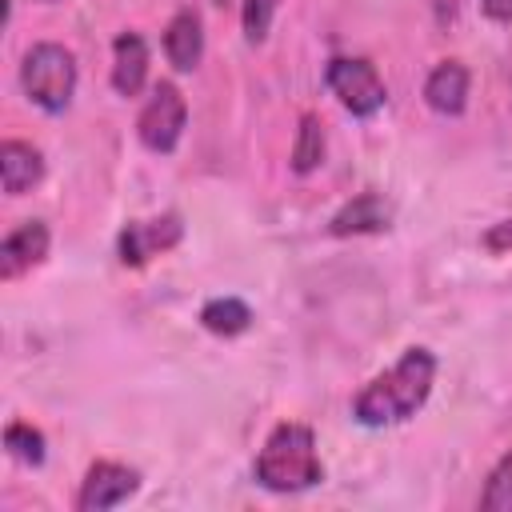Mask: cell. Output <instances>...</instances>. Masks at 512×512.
<instances>
[{
  "label": "cell",
  "instance_id": "cell-9",
  "mask_svg": "<svg viewBox=\"0 0 512 512\" xmlns=\"http://www.w3.org/2000/svg\"><path fill=\"white\" fill-rule=\"evenodd\" d=\"M468 84H472V76L460 60H440L424 80V100L440 116H460L468 104Z\"/></svg>",
  "mask_w": 512,
  "mask_h": 512
},
{
  "label": "cell",
  "instance_id": "cell-11",
  "mask_svg": "<svg viewBox=\"0 0 512 512\" xmlns=\"http://www.w3.org/2000/svg\"><path fill=\"white\" fill-rule=\"evenodd\" d=\"M164 56H168V64L176 72H192L200 64V56H204V24H200V16L192 8H184V12H176L168 20V28H164Z\"/></svg>",
  "mask_w": 512,
  "mask_h": 512
},
{
  "label": "cell",
  "instance_id": "cell-6",
  "mask_svg": "<svg viewBox=\"0 0 512 512\" xmlns=\"http://www.w3.org/2000/svg\"><path fill=\"white\" fill-rule=\"evenodd\" d=\"M180 236H184V224H180L176 212H164V216H156V220H132V224H124V232H120V240H116L120 264H124V268H140V264H148L152 256L176 248Z\"/></svg>",
  "mask_w": 512,
  "mask_h": 512
},
{
  "label": "cell",
  "instance_id": "cell-7",
  "mask_svg": "<svg viewBox=\"0 0 512 512\" xmlns=\"http://www.w3.org/2000/svg\"><path fill=\"white\" fill-rule=\"evenodd\" d=\"M140 488V472L128 468V464H112V460H96L80 484V496H76V508L80 512H104V508H116L124 504L128 496H136Z\"/></svg>",
  "mask_w": 512,
  "mask_h": 512
},
{
  "label": "cell",
  "instance_id": "cell-1",
  "mask_svg": "<svg viewBox=\"0 0 512 512\" xmlns=\"http://www.w3.org/2000/svg\"><path fill=\"white\" fill-rule=\"evenodd\" d=\"M432 380H436V356L428 348H404V356L380 372L376 380H368L356 400H352V416L364 424V428H388V424H400L408 416H416L432 392Z\"/></svg>",
  "mask_w": 512,
  "mask_h": 512
},
{
  "label": "cell",
  "instance_id": "cell-3",
  "mask_svg": "<svg viewBox=\"0 0 512 512\" xmlns=\"http://www.w3.org/2000/svg\"><path fill=\"white\" fill-rule=\"evenodd\" d=\"M20 84L28 92V100L44 112H64L72 104V92H76V56L64 48V44H32L24 52V64H20Z\"/></svg>",
  "mask_w": 512,
  "mask_h": 512
},
{
  "label": "cell",
  "instance_id": "cell-2",
  "mask_svg": "<svg viewBox=\"0 0 512 512\" xmlns=\"http://www.w3.org/2000/svg\"><path fill=\"white\" fill-rule=\"evenodd\" d=\"M256 480L268 492H304L324 480V464L316 456V436L308 424L284 420L268 432L256 456Z\"/></svg>",
  "mask_w": 512,
  "mask_h": 512
},
{
  "label": "cell",
  "instance_id": "cell-17",
  "mask_svg": "<svg viewBox=\"0 0 512 512\" xmlns=\"http://www.w3.org/2000/svg\"><path fill=\"white\" fill-rule=\"evenodd\" d=\"M480 508H484V512H512V452L500 456V464L488 472Z\"/></svg>",
  "mask_w": 512,
  "mask_h": 512
},
{
  "label": "cell",
  "instance_id": "cell-12",
  "mask_svg": "<svg viewBox=\"0 0 512 512\" xmlns=\"http://www.w3.org/2000/svg\"><path fill=\"white\" fill-rule=\"evenodd\" d=\"M40 180H44V156H40V148H32L24 140H4L0 144V184H4V192L8 196H24Z\"/></svg>",
  "mask_w": 512,
  "mask_h": 512
},
{
  "label": "cell",
  "instance_id": "cell-8",
  "mask_svg": "<svg viewBox=\"0 0 512 512\" xmlns=\"http://www.w3.org/2000/svg\"><path fill=\"white\" fill-rule=\"evenodd\" d=\"M48 256V224L44 220H24L16 224L4 244H0V280H16L28 268H36Z\"/></svg>",
  "mask_w": 512,
  "mask_h": 512
},
{
  "label": "cell",
  "instance_id": "cell-14",
  "mask_svg": "<svg viewBox=\"0 0 512 512\" xmlns=\"http://www.w3.org/2000/svg\"><path fill=\"white\" fill-rule=\"evenodd\" d=\"M200 324L212 336H240L252 324V308L244 300H236V296H216V300H208L200 308Z\"/></svg>",
  "mask_w": 512,
  "mask_h": 512
},
{
  "label": "cell",
  "instance_id": "cell-19",
  "mask_svg": "<svg viewBox=\"0 0 512 512\" xmlns=\"http://www.w3.org/2000/svg\"><path fill=\"white\" fill-rule=\"evenodd\" d=\"M484 248L488 252H512V220H500L484 232Z\"/></svg>",
  "mask_w": 512,
  "mask_h": 512
},
{
  "label": "cell",
  "instance_id": "cell-15",
  "mask_svg": "<svg viewBox=\"0 0 512 512\" xmlns=\"http://www.w3.org/2000/svg\"><path fill=\"white\" fill-rule=\"evenodd\" d=\"M324 164V128L312 112L300 116V132H296V148H292V172L308 176Z\"/></svg>",
  "mask_w": 512,
  "mask_h": 512
},
{
  "label": "cell",
  "instance_id": "cell-20",
  "mask_svg": "<svg viewBox=\"0 0 512 512\" xmlns=\"http://www.w3.org/2000/svg\"><path fill=\"white\" fill-rule=\"evenodd\" d=\"M480 12L496 24H512V0H480Z\"/></svg>",
  "mask_w": 512,
  "mask_h": 512
},
{
  "label": "cell",
  "instance_id": "cell-10",
  "mask_svg": "<svg viewBox=\"0 0 512 512\" xmlns=\"http://www.w3.org/2000/svg\"><path fill=\"white\" fill-rule=\"evenodd\" d=\"M392 220V208L380 192H360L352 196L332 220H328V232L332 236H368V232H384Z\"/></svg>",
  "mask_w": 512,
  "mask_h": 512
},
{
  "label": "cell",
  "instance_id": "cell-21",
  "mask_svg": "<svg viewBox=\"0 0 512 512\" xmlns=\"http://www.w3.org/2000/svg\"><path fill=\"white\" fill-rule=\"evenodd\" d=\"M40 4H56V0H40Z\"/></svg>",
  "mask_w": 512,
  "mask_h": 512
},
{
  "label": "cell",
  "instance_id": "cell-18",
  "mask_svg": "<svg viewBox=\"0 0 512 512\" xmlns=\"http://www.w3.org/2000/svg\"><path fill=\"white\" fill-rule=\"evenodd\" d=\"M276 4L280 0H244V40L248 44H264L272 16H276Z\"/></svg>",
  "mask_w": 512,
  "mask_h": 512
},
{
  "label": "cell",
  "instance_id": "cell-16",
  "mask_svg": "<svg viewBox=\"0 0 512 512\" xmlns=\"http://www.w3.org/2000/svg\"><path fill=\"white\" fill-rule=\"evenodd\" d=\"M4 448H8L20 464H44V436H40L32 424H24V420H12V424L4 428Z\"/></svg>",
  "mask_w": 512,
  "mask_h": 512
},
{
  "label": "cell",
  "instance_id": "cell-4",
  "mask_svg": "<svg viewBox=\"0 0 512 512\" xmlns=\"http://www.w3.org/2000/svg\"><path fill=\"white\" fill-rule=\"evenodd\" d=\"M184 124H188V104H184V92L172 84V80H160L148 96V104L140 108L136 116V136L148 152H176L180 136H184Z\"/></svg>",
  "mask_w": 512,
  "mask_h": 512
},
{
  "label": "cell",
  "instance_id": "cell-13",
  "mask_svg": "<svg viewBox=\"0 0 512 512\" xmlns=\"http://www.w3.org/2000/svg\"><path fill=\"white\" fill-rule=\"evenodd\" d=\"M148 80V44L140 32H120L112 44V88L120 96H136Z\"/></svg>",
  "mask_w": 512,
  "mask_h": 512
},
{
  "label": "cell",
  "instance_id": "cell-5",
  "mask_svg": "<svg viewBox=\"0 0 512 512\" xmlns=\"http://www.w3.org/2000/svg\"><path fill=\"white\" fill-rule=\"evenodd\" d=\"M324 80H328L332 96L340 100V108H348L352 116H372L388 100V88H384L376 64H368L364 56H332Z\"/></svg>",
  "mask_w": 512,
  "mask_h": 512
}]
</instances>
